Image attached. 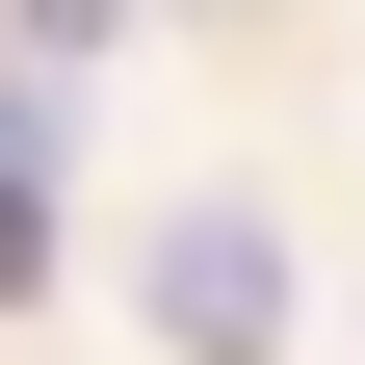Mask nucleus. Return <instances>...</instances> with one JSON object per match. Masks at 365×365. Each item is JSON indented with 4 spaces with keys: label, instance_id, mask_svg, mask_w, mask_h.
Returning a JSON list of instances; mask_svg holds the SVG:
<instances>
[{
    "label": "nucleus",
    "instance_id": "nucleus-1",
    "mask_svg": "<svg viewBox=\"0 0 365 365\" xmlns=\"http://www.w3.org/2000/svg\"><path fill=\"white\" fill-rule=\"evenodd\" d=\"M157 339L182 365H287V235L261 209H157Z\"/></svg>",
    "mask_w": 365,
    "mask_h": 365
}]
</instances>
